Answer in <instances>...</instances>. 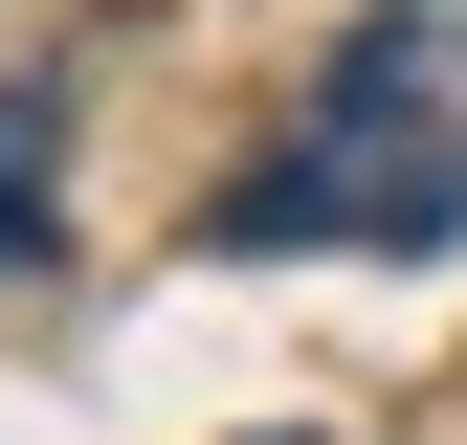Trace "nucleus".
<instances>
[{"label": "nucleus", "mask_w": 467, "mask_h": 445, "mask_svg": "<svg viewBox=\"0 0 467 445\" xmlns=\"http://www.w3.org/2000/svg\"><path fill=\"white\" fill-rule=\"evenodd\" d=\"M267 445H312V423H267Z\"/></svg>", "instance_id": "nucleus-3"}, {"label": "nucleus", "mask_w": 467, "mask_h": 445, "mask_svg": "<svg viewBox=\"0 0 467 445\" xmlns=\"http://www.w3.org/2000/svg\"><path fill=\"white\" fill-rule=\"evenodd\" d=\"M223 245H379V267H423L467 245V0H379L357 45H334V89L289 111V156L267 179H223Z\"/></svg>", "instance_id": "nucleus-1"}, {"label": "nucleus", "mask_w": 467, "mask_h": 445, "mask_svg": "<svg viewBox=\"0 0 467 445\" xmlns=\"http://www.w3.org/2000/svg\"><path fill=\"white\" fill-rule=\"evenodd\" d=\"M45 134H67V111H45V89H0V267H45V245H67V201H45Z\"/></svg>", "instance_id": "nucleus-2"}]
</instances>
